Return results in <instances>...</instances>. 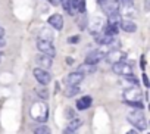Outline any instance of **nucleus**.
I'll return each instance as SVG.
<instances>
[{"mask_svg": "<svg viewBox=\"0 0 150 134\" xmlns=\"http://www.w3.org/2000/svg\"><path fill=\"white\" fill-rule=\"evenodd\" d=\"M31 118L37 122H46L47 118H49V106L43 102V100H38V102H34L33 106H31Z\"/></svg>", "mask_w": 150, "mask_h": 134, "instance_id": "1", "label": "nucleus"}, {"mask_svg": "<svg viewBox=\"0 0 150 134\" xmlns=\"http://www.w3.org/2000/svg\"><path fill=\"white\" fill-rule=\"evenodd\" d=\"M127 119H128V122H129L135 130H138V131H144V130L147 128V119H146L144 113H143L140 109L129 112V113L127 115Z\"/></svg>", "mask_w": 150, "mask_h": 134, "instance_id": "2", "label": "nucleus"}, {"mask_svg": "<svg viewBox=\"0 0 150 134\" xmlns=\"http://www.w3.org/2000/svg\"><path fill=\"white\" fill-rule=\"evenodd\" d=\"M100 8L103 9L106 16H110V15L119 13L121 3H119V0H100Z\"/></svg>", "mask_w": 150, "mask_h": 134, "instance_id": "3", "label": "nucleus"}, {"mask_svg": "<svg viewBox=\"0 0 150 134\" xmlns=\"http://www.w3.org/2000/svg\"><path fill=\"white\" fill-rule=\"evenodd\" d=\"M37 49H38L40 53L47 55V56H50V57H54V56H56V47H54L53 41H47V40L38 38V40H37Z\"/></svg>", "mask_w": 150, "mask_h": 134, "instance_id": "4", "label": "nucleus"}, {"mask_svg": "<svg viewBox=\"0 0 150 134\" xmlns=\"http://www.w3.org/2000/svg\"><path fill=\"white\" fill-rule=\"evenodd\" d=\"M33 75L37 80V83L40 86H47L52 81V75L47 69H41V68H34L33 69Z\"/></svg>", "mask_w": 150, "mask_h": 134, "instance_id": "5", "label": "nucleus"}, {"mask_svg": "<svg viewBox=\"0 0 150 134\" xmlns=\"http://www.w3.org/2000/svg\"><path fill=\"white\" fill-rule=\"evenodd\" d=\"M105 59L113 65V63H118V62H124L127 59V53L124 50L115 49V50H110L108 55H105Z\"/></svg>", "mask_w": 150, "mask_h": 134, "instance_id": "6", "label": "nucleus"}, {"mask_svg": "<svg viewBox=\"0 0 150 134\" xmlns=\"http://www.w3.org/2000/svg\"><path fill=\"white\" fill-rule=\"evenodd\" d=\"M141 100V91L138 87H129L124 91V102H140Z\"/></svg>", "mask_w": 150, "mask_h": 134, "instance_id": "7", "label": "nucleus"}, {"mask_svg": "<svg viewBox=\"0 0 150 134\" xmlns=\"http://www.w3.org/2000/svg\"><path fill=\"white\" fill-rule=\"evenodd\" d=\"M112 71L118 75H129L132 74V66L127 62H118V63H113L112 65Z\"/></svg>", "mask_w": 150, "mask_h": 134, "instance_id": "8", "label": "nucleus"}, {"mask_svg": "<svg viewBox=\"0 0 150 134\" xmlns=\"http://www.w3.org/2000/svg\"><path fill=\"white\" fill-rule=\"evenodd\" d=\"M47 24H49L53 30H56V31H62V30H63V16H62L60 13H53V15L49 16Z\"/></svg>", "mask_w": 150, "mask_h": 134, "instance_id": "9", "label": "nucleus"}, {"mask_svg": "<svg viewBox=\"0 0 150 134\" xmlns=\"http://www.w3.org/2000/svg\"><path fill=\"white\" fill-rule=\"evenodd\" d=\"M35 62H37V65H38V68H41V69H47V71H49V69L52 68V65H53V57L40 53V55L35 56Z\"/></svg>", "mask_w": 150, "mask_h": 134, "instance_id": "10", "label": "nucleus"}, {"mask_svg": "<svg viewBox=\"0 0 150 134\" xmlns=\"http://www.w3.org/2000/svg\"><path fill=\"white\" fill-rule=\"evenodd\" d=\"M83 80H84V75L83 74L74 71V72H69L65 77V84H66V87H69V86H80V83Z\"/></svg>", "mask_w": 150, "mask_h": 134, "instance_id": "11", "label": "nucleus"}, {"mask_svg": "<svg viewBox=\"0 0 150 134\" xmlns=\"http://www.w3.org/2000/svg\"><path fill=\"white\" fill-rule=\"evenodd\" d=\"M105 59V53L102 50H91L87 56H86V63L90 65H97L100 60Z\"/></svg>", "mask_w": 150, "mask_h": 134, "instance_id": "12", "label": "nucleus"}, {"mask_svg": "<svg viewBox=\"0 0 150 134\" xmlns=\"http://www.w3.org/2000/svg\"><path fill=\"white\" fill-rule=\"evenodd\" d=\"M118 27H119L122 31H125V33H135V31H137V25H135V22L131 21V19H119Z\"/></svg>", "mask_w": 150, "mask_h": 134, "instance_id": "13", "label": "nucleus"}, {"mask_svg": "<svg viewBox=\"0 0 150 134\" xmlns=\"http://www.w3.org/2000/svg\"><path fill=\"white\" fill-rule=\"evenodd\" d=\"M93 103V97L91 96H83L77 100V103H75V106H77L78 111H87Z\"/></svg>", "mask_w": 150, "mask_h": 134, "instance_id": "14", "label": "nucleus"}, {"mask_svg": "<svg viewBox=\"0 0 150 134\" xmlns=\"http://www.w3.org/2000/svg\"><path fill=\"white\" fill-rule=\"evenodd\" d=\"M96 71H97V66L96 65H90V63H86V62H83L77 68V72H80L83 75H88V74H93Z\"/></svg>", "mask_w": 150, "mask_h": 134, "instance_id": "15", "label": "nucleus"}, {"mask_svg": "<svg viewBox=\"0 0 150 134\" xmlns=\"http://www.w3.org/2000/svg\"><path fill=\"white\" fill-rule=\"evenodd\" d=\"M81 125H83V119H81V118L72 116V118H69V122H68L66 128H68V130H72V131H78Z\"/></svg>", "mask_w": 150, "mask_h": 134, "instance_id": "16", "label": "nucleus"}, {"mask_svg": "<svg viewBox=\"0 0 150 134\" xmlns=\"http://www.w3.org/2000/svg\"><path fill=\"white\" fill-rule=\"evenodd\" d=\"M35 94H37L41 100H47L49 96H50V93H49V90H47V86H38V87L35 89Z\"/></svg>", "mask_w": 150, "mask_h": 134, "instance_id": "17", "label": "nucleus"}, {"mask_svg": "<svg viewBox=\"0 0 150 134\" xmlns=\"http://www.w3.org/2000/svg\"><path fill=\"white\" fill-rule=\"evenodd\" d=\"M80 91H81L80 86H69V87H66L65 94H66V97H74V96H77Z\"/></svg>", "mask_w": 150, "mask_h": 134, "instance_id": "18", "label": "nucleus"}, {"mask_svg": "<svg viewBox=\"0 0 150 134\" xmlns=\"http://www.w3.org/2000/svg\"><path fill=\"white\" fill-rule=\"evenodd\" d=\"M34 134H52V130L47 127V125H38L35 130H34Z\"/></svg>", "mask_w": 150, "mask_h": 134, "instance_id": "19", "label": "nucleus"}, {"mask_svg": "<svg viewBox=\"0 0 150 134\" xmlns=\"http://www.w3.org/2000/svg\"><path fill=\"white\" fill-rule=\"evenodd\" d=\"M77 24H78L80 30H84L87 27V16H86V13H80V18L77 19Z\"/></svg>", "mask_w": 150, "mask_h": 134, "instance_id": "20", "label": "nucleus"}, {"mask_svg": "<svg viewBox=\"0 0 150 134\" xmlns=\"http://www.w3.org/2000/svg\"><path fill=\"white\" fill-rule=\"evenodd\" d=\"M38 38H41V40H47V41H52V40H53V34H52L50 31H47V30H41Z\"/></svg>", "mask_w": 150, "mask_h": 134, "instance_id": "21", "label": "nucleus"}, {"mask_svg": "<svg viewBox=\"0 0 150 134\" xmlns=\"http://www.w3.org/2000/svg\"><path fill=\"white\" fill-rule=\"evenodd\" d=\"M81 37L80 35H72V37H68V43L69 44H75V43H80Z\"/></svg>", "mask_w": 150, "mask_h": 134, "instance_id": "22", "label": "nucleus"}, {"mask_svg": "<svg viewBox=\"0 0 150 134\" xmlns=\"http://www.w3.org/2000/svg\"><path fill=\"white\" fill-rule=\"evenodd\" d=\"M141 80H143V84H144V87H150V81H149V78H147V74L146 72H143L141 74Z\"/></svg>", "mask_w": 150, "mask_h": 134, "instance_id": "23", "label": "nucleus"}, {"mask_svg": "<svg viewBox=\"0 0 150 134\" xmlns=\"http://www.w3.org/2000/svg\"><path fill=\"white\" fill-rule=\"evenodd\" d=\"M119 3L124 5L125 8H131L134 5V0H119Z\"/></svg>", "mask_w": 150, "mask_h": 134, "instance_id": "24", "label": "nucleus"}, {"mask_svg": "<svg viewBox=\"0 0 150 134\" xmlns=\"http://www.w3.org/2000/svg\"><path fill=\"white\" fill-rule=\"evenodd\" d=\"M5 46H6V40L3 37H0V49H3Z\"/></svg>", "mask_w": 150, "mask_h": 134, "instance_id": "25", "label": "nucleus"}, {"mask_svg": "<svg viewBox=\"0 0 150 134\" xmlns=\"http://www.w3.org/2000/svg\"><path fill=\"white\" fill-rule=\"evenodd\" d=\"M62 134H77V131H72V130H68V128H65V131H63Z\"/></svg>", "mask_w": 150, "mask_h": 134, "instance_id": "26", "label": "nucleus"}, {"mask_svg": "<svg viewBox=\"0 0 150 134\" xmlns=\"http://www.w3.org/2000/svg\"><path fill=\"white\" fill-rule=\"evenodd\" d=\"M65 62H66V65H72L74 63V57H66Z\"/></svg>", "mask_w": 150, "mask_h": 134, "instance_id": "27", "label": "nucleus"}, {"mask_svg": "<svg viewBox=\"0 0 150 134\" xmlns=\"http://www.w3.org/2000/svg\"><path fill=\"white\" fill-rule=\"evenodd\" d=\"M125 134H140V131H137V130H129V131H127Z\"/></svg>", "mask_w": 150, "mask_h": 134, "instance_id": "28", "label": "nucleus"}, {"mask_svg": "<svg viewBox=\"0 0 150 134\" xmlns=\"http://www.w3.org/2000/svg\"><path fill=\"white\" fill-rule=\"evenodd\" d=\"M3 35H5V28L0 27V37H3Z\"/></svg>", "mask_w": 150, "mask_h": 134, "instance_id": "29", "label": "nucleus"}, {"mask_svg": "<svg viewBox=\"0 0 150 134\" xmlns=\"http://www.w3.org/2000/svg\"><path fill=\"white\" fill-rule=\"evenodd\" d=\"M144 66H146V62H144V56L141 57V68L144 69Z\"/></svg>", "mask_w": 150, "mask_h": 134, "instance_id": "30", "label": "nucleus"}, {"mask_svg": "<svg viewBox=\"0 0 150 134\" xmlns=\"http://www.w3.org/2000/svg\"><path fill=\"white\" fill-rule=\"evenodd\" d=\"M146 11H149V0H146Z\"/></svg>", "mask_w": 150, "mask_h": 134, "instance_id": "31", "label": "nucleus"}, {"mask_svg": "<svg viewBox=\"0 0 150 134\" xmlns=\"http://www.w3.org/2000/svg\"><path fill=\"white\" fill-rule=\"evenodd\" d=\"M2 57H3V52L0 50V60H2Z\"/></svg>", "mask_w": 150, "mask_h": 134, "instance_id": "32", "label": "nucleus"}]
</instances>
